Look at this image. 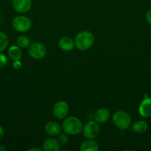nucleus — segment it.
Listing matches in <instances>:
<instances>
[{
	"instance_id": "1",
	"label": "nucleus",
	"mask_w": 151,
	"mask_h": 151,
	"mask_svg": "<svg viewBox=\"0 0 151 151\" xmlns=\"http://www.w3.org/2000/svg\"><path fill=\"white\" fill-rule=\"evenodd\" d=\"M75 47L81 51H86L91 48L95 42V37L91 32L87 30L78 32L74 39Z\"/></svg>"
},
{
	"instance_id": "2",
	"label": "nucleus",
	"mask_w": 151,
	"mask_h": 151,
	"mask_svg": "<svg viewBox=\"0 0 151 151\" xmlns=\"http://www.w3.org/2000/svg\"><path fill=\"white\" fill-rule=\"evenodd\" d=\"M62 131L70 136H76L82 131L83 124L81 119L76 116H69L64 120L62 125Z\"/></svg>"
},
{
	"instance_id": "3",
	"label": "nucleus",
	"mask_w": 151,
	"mask_h": 151,
	"mask_svg": "<svg viewBox=\"0 0 151 151\" xmlns=\"http://www.w3.org/2000/svg\"><path fill=\"white\" fill-rule=\"evenodd\" d=\"M112 122L118 129L125 131L128 129L131 124V117L124 111H117L113 114Z\"/></svg>"
},
{
	"instance_id": "4",
	"label": "nucleus",
	"mask_w": 151,
	"mask_h": 151,
	"mask_svg": "<svg viewBox=\"0 0 151 151\" xmlns=\"http://www.w3.org/2000/svg\"><path fill=\"white\" fill-rule=\"evenodd\" d=\"M13 28L19 32H26L32 27V21L25 16H18L12 21Z\"/></svg>"
},
{
	"instance_id": "5",
	"label": "nucleus",
	"mask_w": 151,
	"mask_h": 151,
	"mask_svg": "<svg viewBox=\"0 0 151 151\" xmlns=\"http://www.w3.org/2000/svg\"><path fill=\"white\" fill-rule=\"evenodd\" d=\"M47 50L44 44L40 42H34L28 47V54L35 60H40L45 57Z\"/></svg>"
},
{
	"instance_id": "6",
	"label": "nucleus",
	"mask_w": 151,
	"mask_h": 151,
	"mask_svg": "<svg viewBox=\"0 0 151 151\" xmlns=\"http://www.w3.org/2000/svg\"><path fill=\"white\" fill-rule=\"evenodd\" d=\"M82 133L86 139H96L100 133V127L96 121H89L83 126Z\"/></svg>"
},
{
	"instance_id": "7",
	"label": "nucleus",
	"mask_w": 151,
	"mask_h": 151,
	"mask_svg": "<svg viewBox=\"0 0 151 151\" xmlns=\"http://www.w3.org/2000/svg\"><path fill=\"white\" fill-rule=\"evenodd\" d=\"M69 106L64 100H60L55 103L53 108V114L56 118L59 119H64L69 113Z\"/></svg>"
},
{
	"instance_id": "8",
	"label": "nucleus",
	"mask_w": 151,
	"mask_h": 151,
	"mask_svg": "<svg viewBox=\"0 0 151 151\" xmlns=\"http://www.w3.org/2000/svg\"><path fill=\"white\" fill-rule=\"evenodd\" d=\"M12 5L16 12L19 13H26L30 10L32 0H13Z\"/></svg>"
},
{
	"instance_id": "9",
	"label": "nucleus",
	"mask_w": 151,
	"mask_h": 151,
	"mask_svg": "<svg viewBox=\"0 0 151 151\" xmlns=\"http://www.w3.org/2000/svg\"><path fill=\"white\" fill-rule=\"evenodd\" d=\"M139 113L142 117L148 118L151 116V98L146 97L141 102L139 107Z\"/></svg>"
},
{
	"instance_id": "10",
	"label": "nucleus",
	"mask_w": 151,
	"mask_h": 151,
	"mask_svg": "<svg viewBox=\"0 0 151 151\" xmlns=\"http://www.w3.org/2000/svg\"><path fill=\"white\" fill-rule=\"evenodd\" d=\"M110 117V112L107 108H101L96 110L94 114V120L99 124L107 122Z\"/></svg>"
},
{
	"instance_id": "11",
	"label": "nucleus",
	"mask_w": 151,
	"mask_h": 151,
	"mask_svg": "<svg viewBox=\"0 0 151 151\" xmlns=\"http://www.w3.org/2000/svg\"><path fill=\"white\" fill-rule=\"evenodd\" d=\"M62 128L61 125L58 122L54 121H50L48 122L44 126V131L47 135L50 137H56L59 135L62 131Z\"/></svg>"
},
{
	"instance_id": "12",
	"label": "nucleus",
	"mask_w": 151,
	"mask_h": 151,
	"mask_svg": "<svg viewBox=\"0 0 151 151\" xmlns=\"http://www.w3.org/2000/svg\"><path fill=\"white\" fill-rule=\"evenodd\" d=\"M44 151H59L60 150V144L55 138H47L44 141L42 145Z\"/></svg>"
},
{
	"instance_id": "13",
	"label": "nucleus",
	"mask_w": 151,
	"mask_h": 151,
	"mask_svg": "<svg viewBox=\"0 0 151 151\" xmlns=\"http://www.w3.org/2000/svg\"><path fill=\"white\" fill-rule=\"evenodd\" d=\"M58 44H59V48L65 52L71 51L75 47L74 40H73L72 38L68 36H64L61 38L59 39Z\"/></svg>"
},
{
	"instance_id": "14",
	"label": "nucleus",
	"mask_w": 151,
	"mask_h": 151,
	"mask_svg": "<svg viewBox=\"0 0 151 151\" xmlns=\"http://www.w3.org/2000/svg\"><path fill=\"white\" fill-rule=\"evenodd\" d=\"M79 150L81 151H98L99 150V145L94 139H87L81 144Z\"/></svg>"
},
{
	"instance_id": "15",
	"label": "nucleus",
	"mask_w": 151,
	"mask_h": 151,
	"mask_svg": "<svg viewBox=\"0 0 151 151\" xmlns=\"http://www.w3.org/2000/svg\"><path fill=\"white\" fill-rule=\"evenodd\" d=\"M131 129L136 134H144L148 129V125L145 121L138 120L132 125Z\"/></svg>"
},
{
	"instance_id": "16",
	"label": "nucleus",
	"mask_w": 151,
	"mask_h": 151,
	"mask_svg": "<svg viewBox=\"0 0 151 151\" xmlns=\"http://www.w3.org/2000/svg\"><path fill=\"white\" fill-rule=\"evenodd\" d=\"M8 55L11 60H20L22 56V50L17 45L11 46L8 50Z\"/></svg>"
},
{
	"instance_id": "17",
	"label": "nucleus",
	"mask_w": 151,
	"mask_h": 151,
	"mask_svg": "<svg viewBox=\"0 0 151 151\" xmlns=\"http://www.w3.org/2000/svg\"><path fill=\"white\" fill-rule=\"evenodd\" d=\"M30 44V41L26 35H19L16 39V45L20 48H27Z\"/></svg>"
},
{
	"instance_id": "18",
	"label": "nucleus",
	"mask_w": 151,
	"mask_h": 151,
	"mask_svg": "<svg viewBox=\"0 0 151 151\" xmlns=\"http://www.w3.org/2000/svg\"><path fill=\"white\" fill-rule=\"evenodd\" d=\"M9 39L4 32L0 31V52H2L7 47Z\"/></svg>"
},
{
	"instance_id": "19",
	"label": "nucleus",
	"mask_w": 151,
	"mask_h": 151,
	"mask_svg": "<svg viewBox=\"0 0 151 151\" xmlns=\"http://www.w3.org/2000/svg\"><path fill=\"white\" fill-rule=\"evenodd\" d=\"M57 137L58 138L56 139L58 140V142H59V143L61 145H66L69 142V135L66 134V133H60Z\"/></svg>"
},
{
	"instance_id": "20",
	"label": "nucleus",
	"mask_w": 151,
	"mask_h": 151,
	"mask_svg": "<svg viewBox=\"0 0 151 151\" xmlns=\"http://www.w3.org/2000/svg\"><path fill=\"white\" fill-rule=\"evenodd\" d=\"M7 64V58L6 55L0 52V68H3Z\"/></svg>"
},
{
	"instance_id": "21",
	"label": "nucleus",
	"mask_w": 151,
	"mask_h": 151,
	"mask_svg": "<svg viewBox=\"0 0 151 151\" xmlns=\"http://www.w3.org/2000/svg\"><path fill=\"white\" fill-rule=\"evenodd\" d=\"M22 62L20 61V60H14L13 63V67L15 69H21L22 67Z\"/></svg>"
},
{
	"instance_id": "22",
	"label": "nucleus",
	"mask_w": 151,
	"mask_h": 151,
	"mask_svg": "<svg viewBox=\"0 0 151 151\" xmlns=\"http://www.w3.org/2000/svg\"><path fill=\"white\" fill-rule=\"evenodd\" d=\"M145 18L149 24L151 25V8L147 11L146 15H145Z\"/></svg>"
},
{
	"instance_id": "23",
	"label": "nucleus",
	"mask_w": 151,
	"mask_h": 151,
	"mask_svg": "<svg viewBox=\"0 0 151 151\" xmlns=\"http://www.w3.org/2000/svg\"><path fill=\"white\" fill-rule=\"evenodd\" d=\"M4 137V129H3L2 126L0 125V141L3 139Z\"/></svg>"
},
{
	"instance_id": "24",
	"label": "nucleus",
	"mask_w": 151,
	"mask_h": 151,
	"mask_svg": "<svg viewBox=\"0 0 151 151\" xmlns=\"http://www.w3.org/2000/svg\"><path fill=\"white\" fill-rule=\"evenodd\" d=\"M29 151H34V150H36V151H41V150L40 148H36V147H33V148H30L28 150Z\"/></svg>"
},
{
	"instance_id": "25",
	"label": "nucleus",
	"mask_w": 151,
	"mask_h": 151,
	"mask_svg": "<svg viewBox=\"0 0 151 151\" xmlns=\"http://www.w3.org/2000/svg\"><path fill=\"white\" fill-rule=\"evenodd\" d=\"M6 150L5 147L3 145H0V151H4Z\"/></svg>"
},
{
	"instance_id": "26",
	"label": "nucleus",
	"mask_w": 151,
	"mask_h": 151,
	"mask_svg": "<svg viewBox=\"0 0 151 151\" xmlns=\"http://www.w3.org/2000/svg\"><path fill=\"white\" fill-rule=\"evenodd\" d=\"M150 84H151V79H150Z\"/></svg>"
},
{
	"instance_id": "27",
	"label": "nucleus",
	"mask_w": 151,
	"mask_h": 151,
	"mask_svg": "<svg viewBox=\"0 0 151 151\" xmlns=\"http://www.w3.org/2000/svg\"><path fill=\"white\" fill-rule=\"evenodd\" d=\"M150 66H151V62H150Z\"/></svg>"
}]
</instances>
